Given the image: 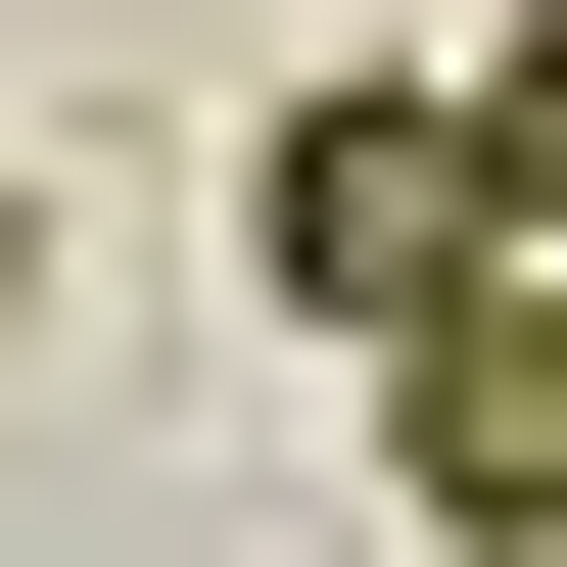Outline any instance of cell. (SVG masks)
I'll return each mask as SVG.
<instances>
[{
	"label": "cell",
	"instance_id": "cell-2",
	"mask_svg": "<svg viewBox=\"0 0 567 567\" xmlns=\"http://www.w3.org/2000/svg\"><path fill=\"white\" fill-rule=\"evenodd\" d=\"M379 520H425V567H567V237L379 331Z\"/></svg>",
	"mask_w": 567,
	"mask_h": 567
},
{
	"label": "cell",
	"instance_id": "cell-1",
	"mask_svg": "<svg viewBox=\"0 0 567 567\" xmlns=\"http://www.w3.org/2000/svg\"><path fill=\"white\" fill-rule=\"evenodd\" d=\"M237 284H284V331H425V284H520L473 95H284V142H237Z\"/></svg>",
	"mask_w": 567,
	"mask_h": 567
},
{
	"label": "cell",
	"instance_id": "cell-4",
	"mask_svg": "<svg viewBox=\"0 0 567 567\" xmlns=\"http://www.w3.org/2000/svg\"><path fill=\"white\" fill-rule=\"evenodd\" d=\"M0 331H48V189H0Z\"/></svg>",
	"mask_w": 567,
	"mask_h": 567
},
{
	"label": "cell",
	"instance_id": "cell-3",
	"mask_svg": "<svg viewBox=\"0 0 567 567\" xmlns=\"http://www.w3.org/2000/svg\"><path fill=\"white\" fill-rule=\"evenodd\" d=\"M473 189H520V237H567V0H520V48H473Z\"/></svg>",
	"mask_w": 567,
	"mask_h": 567
}]
</instances>
